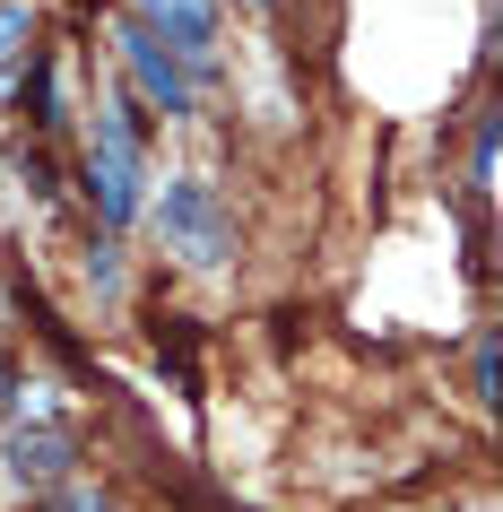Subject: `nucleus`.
<instances>
[{
	"mask_svg": "<svg viewBox=\"0 0 503 512\" xmlns=\"http://www.w3.org/2000/svg\"><path fill=\"white\" fill-rule=\"evenodd\" d=\"M87 287H105V296L122 287V243H113V235H96V243H87Z\"/></svg>",
	"mask_w": 503,
	"mask_h": 512,
	"instance_id": "f8f14e48",
	"label": "nucleus"
},
{
	"mask_svg": "<svg viewBox=\"0 0 503 512\" xmlns=\"http://www.w3.org/2000/svg\"><path fill=\"white\" fill-rule=\"evenodd\" d=\"M148 113L131 105V96H113L105 113H96V139H87V157H79V183L87 200H96V217H105V235H122L139 217V174H148Z\"/></svg>",
	"mask_w": 503,
	"mask_h": 512,
	"instance_id": "f257e3e1",
	"label": "nucleus"
},
{
	"mask_svg": "<svg viewBox=\"0 0 503 512\" xmlns=\"http://www.w3.org/2000/svg\"><path fill=\"white\" fill-rule=\"evenodd\" d=\"M0 469L27 486V495H53V486L79 478V426L70 417H18L0 434Z\"/></svg>",
	"mask_w": 503,
	"mask_h": 512,
	"instance_id": "20e7f679",
	"label": "nucleus"
},
{
	"mask_svg": "<svg viewBox=\"0 0 503 512\" xmlns=\"http://www.w3.org/2000/svg\"><path fill=\"white\" fill-rule=\"evenodd\" d=\"M122 18H139L165 53H183L209 87L226 79V61H217V0H122Z\"/></svg>",
	"mask_w": 503,
	"mask_h": 512,
	"instance_id": "39448f33",
	"label": "nucleus"
},
{
	"mask_svg": "<svg viewBox=\"0 0 503 512\" xmlns=\"http://www.w3.org/2000/svg\"><path fill=\"white\" fill-rule=\"evenodd\" d=\"M113 61H122V87H131V105L148 113V122H183V113H200V96H209V79H200L183 53H165L139 18L113 27Z\"/></svg>",
	"mask_w": 503,
	"mask_h": 512,
	"instance_id": "f03ea898",
	"label": "nucleus"
},
{
	"mask_svg": "<svg viewBox=\"0 0 503 512\" xmlns=\"http://www.w3.org/2000/svg\"><path fill=\"white\" fill-rule=\"evenodd\" d=\"M157 356L174 365V382H183V391H200V330H191L183 313H157Z\"/></svg>",
	"mask_w": 503,
	"mask_h": 512,
	"instance_id": "0eeeda50",
	"label": "nucleus"
},
{
	"mask_svg": "<svg viewBox=\"0 0 503 512\" xmlns=\"http://www.w3.org/2000/svg\"><path fill=\"white\" fill-rule=\"evenodd\" d=\"M469 382H477V408H495V400H503V339H495V330H477Z\"/></svg>",
	"mask_w": 503,
	"mask_h": 512,
	"instance_id": "9d476101",
	"label": "nucleus"
},
{
	"mask_svg": "<svg viewBox=\"0 0 503 512\" xmlns=\"http://www.w3.org/2000/svg\"><path fill=\"white\" fill-rule=\"evenodd\" d=\"M261 9H269V0H261Z\"/></svg>",
	"mask_w": 503,
	"mask_h": 512,
	"instance_id": "2eb2a0df",
	"label": "nucleus"
},
{
	"mask_svg": "<svg viewBox=\"0 0 503 512\" xmlns=\"http://www.w3.org/2000/svg\"><path fill=\"white\" fill-rule=\"evenodd\" d=\"M18 391H27V365H9V356H0V417L18 408Z\"/></svg>",
	"mask_w": 503,
	"mask_h": 512,
	"instance_id": "4468645a",
	"label": "nucleus"
},
{
	"mask_svg": "<svg viewBox=\"0 0 503 512\" xmlns=\"http://www.w3.org/2000/svg\"><path fill=\"white\" fill-rule=\"evenodd\" d=\"M9 157H18V183H27L35 200H53V191H61V157H53V139H27V131H18V148H9Z\"/></svg>",
	"mask_w": 503,
	"mask_h": 512,
	"instance_id": "6e6552de",
	"label": "nucleus"
},
{
	"mask_svg": "<svg viewBox=\"0 0 503 512\" xmlns=\"http://www.w3.org/2000/svg\"><path fill=\"white\" fill-rule=\"evenodd\" d=\"M469 183L495 191V96H477V113H469Z\"/></svg>",
	"mask_w": 503,
	"mask_h": 512,
	"instance_id": "1a4fd4ad",
	"label": "nucleus"
},
{
	"mask_svg": "<svg viewBox=\"0 0 503 512\" xmlns=\"http://www.w3.org/2000/svg\"><path fill=\"white\" fill-rule=\"evenodd\" d=\"M18 44H35V27H27V0H0V61L18 53Z\"/></svg>",
	"mask_w": 503,
	"mask_h": 512,
	"instance_id": "ddd939ff",
	"label": "nucleus"
},
{
	"mask_svg": "<svg viewBox=\"0 0 503 512\" xmlns=\"http://www.w3.org/2000/svg\"><path fill=\"white\" fill-rule=\"evenodd\" d=\"M9 105H18L27 139H53L61 131V53H53V44H27V70H18V87H9Z\"/></svg>",
	"mask_w": 503,
	"mask_h": 512,
	"instance_id": "423d86ee",
	"label": "nucleus"
},
{
	"mask_svg": "<svg viewBox=\"0 0 503 512\" xmlns=\"http://www.w3.org/2000/svg\"><path fill=\"white\" fill-rule=\"evenodd\" d=\"M35 512H113V495L87 486V478H70V486H53V495H35Z\"/></svg>",
	"mask_w": 503,
	"mask_h": 512,
	"instance_id": "9b49d317",
	"label": "nucleus"
},
{
	"mask_svg": "<svg viewBox=\"0 0 503 512\" xmlns=\"http://www.w3.org/2000/svg\"><path fill=\"white\" fill-rule=\"evenodd\" d=\"M157 235H165V252H183L191 270H217V261L235 252V217H226V200H217V183L174 174V183L157 191Z\"/></svg>",
	"mask_w": 503,
	"mask_h": 512,
	"instance_id": "7ed1b4c3",
	"label": "nucleus"
}]
</instances>
